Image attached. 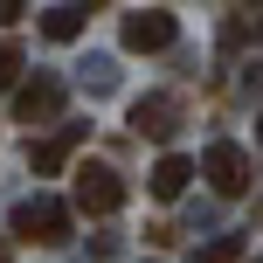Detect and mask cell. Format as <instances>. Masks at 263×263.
<instances>
[{"instance_id":"1","label":"cell","mask_w":263,"mask_h":263,"mask_svg":"<svg viewBox=\"0 0 263 263\" xmlns=\"http://www.w3.org/2000/svg\"><path fill=\"white\" fill-rule=\"evenodd\" d=\"M14 236L21 242H69V208L63 201H21V208H14Z\"/></svg>"},{"instance_id":"7","label":"cell","mask_w":263,"mask_h":263,"mask_svg":"<svg viewBox=\"0 0 263 263\" xmlns=\"http://www.w3.org/2000/svg\"><path fill=\"white\" fill-rule=\"evenodd\" d=\"M83 145V125H69V132H55V139H42V145H28V166L35 173H63L69 166V153Z\"/></svg>"},{"instance_id":"5","label":"cell","mask_w":263,"mask_h":263,"mask_svg":"<svg viewBox=\"0 0 263 263\" xmlns=\"http://www.w3.org/2000/svg\"><path fill=\"white\" fill-rule=\"evenodd\" d=\"M55 111H63V83L55 77H35V83H21V90H14V118H55Z\"/></svg>"},{"instance_id":"4","label":"cell","mask_w":263,"mask_h":263,"mask_svg":"<svg viewBox=\"0 0 263 263\" xmlns=\"http://www.w3.org/2000/svg\"><path fill=\"white\" fill-rule=\"evenodd\" d=\"M166 42H173V14H166V7L125 14V49H132V55H153V49H166Z\"/></svg>"},{"instance_id":"13","label":"cell","mask_w":263,"mask_h":263,"mask_svg":"<svg viewBox=\"0 0 263 263\" xmlns=\"http://www.w3.org/2000/svg\"><path fill=\"white\" fill-rule=\"evenodd\" d=\"M7 21H21V0H0V28Z\"/></svg>"},{"instance_id":"6","label":"cell","mask_w":263,"mask_h":263,"mask_svg":"<svg viewBox=\"0 0 263 263\" xmlns=\"http://www.w3.org/2000/svg\"><path fill=\"white\" fill-rule=\"evenodd\" d=\"M132 125H139L145 139H173V132H180V104H173V97H139V104H132Z\"/></svg>"},{"instance_id":"14","label":"cell","mask_w":263,"mask_h":263,"mask_svg":"<svg viewBox=\"0 0 263 263\" xmlns=\"http://www.w3.org/2000/svg\"><path fill=\"white\" fill-rule=\"evenodd\" d=\"M0 263H7V242H0Z\"/></svg>"},{"instance_id":"8","label":"cell","mask_w":263,"mask_h":263,"mask_svg":"<svg viewBox=\"0 0 263 263\" xmlns=\"http://www.w3.org/2000/svg\"><path fill=\"white\" fill-rule=\"evenodd\" d=\"M187 180H194V159H180V153H166V159L153 166V194H159V201H180Z\"/></svg>"},{"instance_id":"12","label":"cell","mask_w":263,"mask_h":263,"mask_svg":"<svg viewBox=\"0 0 263 263\" xmlns=\"http://www.w3.org/2000/svg\"><path fill=\"white\" fill-rule=\"evenodd\" d=\"M236 256H242V242H236V236H222V242H208L194 263H236Z\"/></svg>"},{"instance_id":"2","label":"cell","mask_w":263,"mask_h":263,"mask_svg":"<svg viewBox=\"0 0 263 263\" xmlns=\"http://www.w3.org/2000/svg\"><path fill=\"white\" fill-rule=\"evenodd\" d=\"M201 173L215 180V194H229V201H236L242 187H250V153L222 139V145H208V159H201Z\"/></svg>"},{"instance_id":"11","label":"cell","mask_w":263,"mask_h":263,"mask_svg":"<svg viewBox=\"0 0 263 263\" xmlns=\"http://www.w3.org/2000/svg\"><path fill=\"white\" fill-rule=\"evenodd\" d=\"M14 77H21V42H7V35H0V90H7Z\"/></svg>"},{"instance_id":"10","label":"cell","mask_w":263,"mask_h":263,"mask_svg":"<svg viewBox=\"0 0 263 263\" xmlns=\"http://www.w3.org/2000/svg\"><path fill=\"white\" fill-rule=\"evenodd\" d=\"M229 42H236V49L242 42H263V14H236V21H229Z\"/></svg>"},{"instance_id":"15","label":"cell","mask_w":263,"mask_h":263,"mask_svg":"<svg viewBox=\"0 0 263 263\" xmlns=\"http://www.w3.org/2000/svg\"><path fill=\"white\" fill-rule=\"evenodd\" d=\"M256 215H263V208H256Z\"/></svg>"},{"instance_id":"9","label":"cell","mask_w":263,"mask_h":263,"mask_svg":"<svg viewBox=\"0 0 263 263\" xmlns=\"http://www.w3.org/2000/svg\"><path fill=\"white\" fill-rule=\"evenodd\" d=\"M42 35H49V42H77L83 35V7H49V14H42Z\"/></svg>"},{"instance_id":"3","label":"cell","mask_w":263,"mask_h":263,"mask_svg":"<svg viewBox=\"0 0 263 263\" xmlns=\"http://www.w3.org/2000/svg\"><path fill=\"white\" fill-rule=\"evenodd\" d=\"M118 201H125V180L111 166H77V208L83 215H111Z\"/></svg>"}]
</instances>
